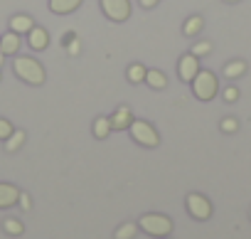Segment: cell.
<instances>
[{
    "instance_id": "obj_17",
    "label": "cell",
    "mask_w": 251,
    "mask_h": 239,
    "mask_svg": "<svg viewBox=\"0 0 251 239\" xmlns=\"http://www.w3.org/2000/svg\"><path fill=\"white\" fill-rule=\"evenodd\" d=\"M146 74H148V69H146L141 62L131 64V67H128V72H126V77H128V81H131V84H143V81H146Z\"/></svg>"
},
{
    "instance_id": "obj_31",
    "label": "cell",
    "mask_w": 251,
    "mask_h": 239,
    "mask_svg": "<svg viewBox=\"0 0 251 239\" xmlns=\"http://www.w3.org/2000/svg\"><path fill=\"white\" fill-rule=\"evenodd\" d=\"M0 79H3V74H0Z\"/></svg>"
},
{
    "instance_id": "obj_10",
    "label": "cell",
    "mask_w": 251,
    "mask_h": 239,
    "mask_svg": "<svg viewBox=\"0 0 251 239\" xmlns=\"http://www.w3.org/2000/svg\"><path fill=\"white\" fill-rule=\"evenodd\" d=\"M27 45H30L35 52L47 50V45H50V35H47V30L40 27V25H35V27L27 32Z\"/></svg>"
},
{
    "instance_id": "obj_30",
    "label": "cell",
    "mask_w": 251,
    "mask_h": 239,
    "mask_svg": "<svg viewBox=\"0 0 251 239\" xmlns=\"http://www.w3.org/2000/svg\"><path fill=\"white\" fill-rule=\"evenodd\" d=\"M224 3H241V0H224Z\"/></svg>"
},
{
    "instance_id": "obj_32",
    "label": "cell",
    "mask_w": 251,
    "mask_h": 239,
    "mask_svg": "<svg viewBox=\"0 0 251 239\" xmlns=\"http://www.w3.org/2000/svg\"><path fill=\"white\" fill-rule=\"evenodd\" d=\"M249 214H251V212H249Z\"/></svg>"
},
{
    "instance_id": "obj_8",
    "label": "cell",
    "mask_w": 251,
    "mask_h": 239,
    "mask_svg": "<svg viewBox=\"0 0 251 239\" xmlns=\"http://www.w3.org/2000/svg\"><path fill=\"white\" fill-rule=\"evenodd\" d=\"M108 118H111V129L113 131H126V129L133 124V113H131L128 106H118Z\"/></svg>"
},
{
    "instance_id": "obj_14",
    "label": "cell",
    "mask_w": 251,
    "mask_h": 239,
    "mask_svg": "<svg viewBox=\"0 0 251 239\" xmlns=\"http://www.w3.org/2000/svg\"><path fill=\"white\" fill-rule=\"evenodd\" d=\"M91 131H94V136H96L99 141L108 138V133L113 131V129H111V118H108V116H99V118H94Z\"/></svg>"
},
{
    "instance_id": "obj_4",
    "label": "cell",
    "mask_w": 251,
    "mask_h": 239,
    "mask_svg": "<svg viewBox=\"0 0 251 239\" xmlns=\"http://www.w3.org/2000/svg\"><path fill=\"white\" fill-rule=\"evenodd\" d=\"M128 131H131V138L138 146H146V148H158L160 146V136H158V131H155V126L151 121L133 118V124L128 126Z\"/></svg>"
},
{
    "instance_id": "obj_1",
    "label": "cell",
    "mask_w": 251,
    "mask_h": 239,
    "mask_svg": "<svg viewBox=\"0 0 251 239\" xmlns=\"http://www.w3.org/2000/svg\"><path fill=\"white\" fill-rule=\"evenodd\" d=\"M13 72H15L18 79H23V81L30 84V86H42L45 79H47L45 67H42L35 57H23V54L15 57V62H13Z\"/></svg>"
},
{
    "instance_id": "obj_28",
    "label": "cell",
    "mask_w": 251,
    "mask_h": 239,
    "mask_svg": "<svg viewBox=\"0 0 251 239\" xmlns=\"http://www.w3.org/2000/svg\"><path fill=\"white\" fill-rule=\"evenodd\" d=\"M69 52L76 54V52H79V42H72V45H69Z\"/></svg>"
},
{
    "instance_id": "obj_19",
    "label": "cell",
    "mask_w": 251,
    "mask_h": 239,
    "mask_svg": "<svg viewBox=\"0 0 251 239\" xmlns=\"http://www.w3.org/2000/svg\"><path fill=\"white\" fill-rule=\"evenodd\" d=\"M136 234H138V224H136V222H123V224L116 229L113 237H116V239H133Z\"/></svg>"
},
{
    "instance_id": "obj_29",
    "label": "cell",
    "mask_w": 251,
    "mask_h": 239,
    "mask_svg": "<svg viewBox=\"0 0 251 239\" xmlns=\"http://www.w3.org/2000/svg\"><path fill=\"white\" fill-rule=\"evenodd\" d=\"M3 59H5V54H3V52H0V69H3Z\"/></svg>"
},
{
    "instance_id": "obj_3",
    "label": "cell",
    "mask_w": 251,
    "mask_h": 239,
    "mask_svg": "<svg viewBox=\"0 0 251 239\" xmlns=\"http://www.w3.org/2000/svg\"><path fill=\"white\" fill-rule=\"evenodd\" d=\"M138 227L151 234V237H158V239H165L170 232H173V219L168 214H158V212H151V214H143L138 219Z\"/></svg>"
},
{
    "instance_id": "obj_22",
    "label": "cell",
    "mask_w": 251,
    "mask_h": 239,
    "mask_svg": "<svg viewBox=\"0 0 251 239\" xmlns=\"http://www.w3.org/2000/svg\"><path fill=\"white\" fill-rule=\"evenodd\" d=\"M219 129H222L224 133H236V131H239V121H236L234 116H226V118H222Z\"/></svg>"
},
{
    "instance_id": "obj_13",
    "label": "cell",
    "mask_w": 251,
    "mask_h": 239,
    "mask_svg": "<svg viewBox=\"0 0 251 239\" xmlns=\"http://www.w3.org/2000/svg\"><path fill=\"white\" fill-rule=\"evenodd\" d=\"M8 25H10L13 32H18V35H27V32L35 27V20H32L30 15H13Z\"/></svg>"
},
{
    "instance_id": "obj_9",
    "label": "cell",
    "mask_w": 251,
    "mask_h": 239,
    "mask_svg": "<svg viewBox=\"0 0 251 239\" xmlns=\"http://www.w3.org/2000/svg\"><path fill=\"white\" fill-rule=\"evenodd\" d=\"M20 202V190L10 183H0V210H8Z\"/></svg>"
},
{
    "instance_id": "obj_6",
    "label": "cell",
    "mask_w": 251,
    "mask_h": 239,
    "mask_svg": "<svg viewBox=\"0 0 251 239\" xmlns=\"http://www.w3.org/2000/svg\"><path fill=\"white\" fill-rule=\"evenodd\" d=\"M185 205H187V212L195 219H200V222H204V219L212 217V202L204 195H200V192H190L187 200H185Z\"/></svg>"
},
{
    "instance_id": "obj_11",
    "label": "cell",
    "mask_w": 251,
    "mask_h": 239,
    "mask_svg": "<svg viewBox=\"0 0 251 239\" xmlns=\"http://www.w3.org/2000/svg\"><path fill=\"white\" fill-rule=\"evenodd\" d=\"M23 40V35H18V32H5V35H0V52L3 54H18L20 52V42Z\"/></svg>"
},
{
    "instance_id": "obj_21",
    "label": "cell",
    "mask_w": 251,
    "mask_h": 239,
    "mask_svg": "<svg viewBox=\"0 0 251 239\" xmlns=\"http://www.w3.org/2000/svg\"><path fill=\"white\" fill-rule=\"evenodd\" d=\"M23 143H25V131H13L10 138L5 141V151L8 153H15L18 148H23Z\"/></svg>"
},
{
    "instance_id": "obj_24",
    "label": "cell",
    "mask_w": 251,
    "mask_h": 239,
    "mask_svg": "<svg viewBox=\"0 0 251 239\" xmlns=\"http://www.w3.org/2000/svg\"><path fill=\"white\" fill-rule=\"evenodd\" d=\"M209 52H212V42H195V47H192V54L195 57H204Z\"/></svg>"
},
{
    "instance_id": "obj_7",
    "label": "cell",
    "mask_w": 251,
    "mask_h": 239,
    "mask_svg": "<svg viewBox=\"0 0 251 239\" xmlns=\"http://www.w3.org/2000/svg\"><path fill=\"white\" fill-rule=\"evenodd\" d=\"M197 72H200V57H195L192 52L182 54L180 62H177V74H180V79H182V81H192V79L197 77Z\"/></svg>"
},
{
    "instance_id": "obj_23",
    "label": "cell",
    "mask_w": 251,
    "mask_h": 239,
    "mask_svg": "<svg viewBox=\"0 0 251 239\" xmlns=\"http://www.w3.org/2000/svg\"><path fill=\"white\" fill-rule=\"evenodd\" d=\"M13 131L15 129H13V124L8 121V118H0V141H8Z\"/></svg>"
},
{
    "instance_id": "obj_18",
    "label": "cell",
    "mask_w": 251,
    "mask_h": 239,
    "mask_svg": "<svg viewBox=\"0 0 251 239\" xmlns=\"http://www.w3.org/2000/svg\"><path fill=\"white\" fill-rule=\"evenodd\" d=\"M146 84H148L151 89H165V86H168V79H165L163 72H158V69H148V74H146Z\"/></svg>"
},
{
    "instance_id": "obj_20",
    "label": "cell",
    "mask_w": 251,
    "mask_h": 239,
    "mask_svg": "<svg viewBox=\"0 0 251 239\" xmlns=\"http://www.w3.org/2000/svg\"><path fill=\"white\" fill-rule=\"evenodd\" d=\"M3 229H5V234H10V237H20V234L25 232V224H23L18 217H8V219L3 222Z\"/></svg>"
},
{
    "instance_id": "obj_16",
    "label": "cell",
    "mask_w": 251,
    "mask_h": 239,
    "mask_svg": "<svg viewBox=\"0 0 251 239\" xmlns=\"http://www.w3.org/2000/svg\"><path fill=\"white\" fill-rule=\"evenodd\" d=\"M244 74H246V62L234 59V62H226V64H224V77H226V79H239V77H244Z\"/></svg>"
},
{
    "instance_id": "obj_26",
    "label": "cell",
    "mask_w": 251,
    "mask_h": 239,
    "mask_svg": "<svg viewBox=\"0 0 251 239\" xmlns=\"http://www.w3.org/2000/svg\"><path fill=\"white\" fill-rule=\"evenodd\" d=\"M20 205H23V210H30L32 207V200H30L27 192H20Z\"/></svg>"
},
{
    "instance_id": "obj_2",
    "label": "cell",
    "mask_w": 251,
    "mask_h": 239,
    "mask_svg": "<svg viewBox=\"0 0 251 239\" xmlns=\"http://www.w3.org/2000/svg\"><path fill=\"white\" fill-rule=\"evenodd\" d=\"M190 86H192L195 99H200V101H212V99L217 96V91H219L217 74H214V72H209V69H200V72H197V77L190 81Z\"/></svg>"
},
{
    "instance_id": "obj_25",
    "label": "cell",
    "mask_w": 251,
    "mask_h": 239,
    "mask_svg": "<svg viewBox=\"0 0 251 239\" xmlns=\"http://www.w3.org/2000/svg\"><path fill=\"white\" fill-rule=\"evenodd\" d=\"M222 99H224L226 104H234V101L239 99V89H236V86H226V89L222 91Z\"/></svg>"
},
{
    "instance_id": "obj_27",
    "label": "cell",
    "mask_w": 251,
    "mask_h": 239,
    "mask_svg": "<svg viewBox=\"0 0 251 239\" xmlns=\"http://www.w3.org/2000/svg\"><path fill=\"white\" fill-rule=\"evenodd\" d=\"M160 3V0H138V5L141 8H146V10H151V8H155Z\"/></svg>"
},
{
    "instance_id": "obj_15",
    "label": "cell",
    "mask_w": 251,
    "mask_h": 239,
    "mask_svg": "<svg viewBox=\"0 0 251 239\" xmlns=\"http://www.w3.org/2000/svg\"><path fill=\"white\" fill-rule=\"evenodd\" d=\"M202 27H204V20H202L200 15H192V18L185 20V25H182V35H185V37H197V35L202 32Z\"/></svg>"
},
{
    "instance_id": "obj_5",
    "label": "cell",
    "mask_w": 251,
    "mask_h": 239,
    "mask_svg": "<svg viewBox=\"0 0 251 239\" xmlns=\"http://www.w3.org/2000/svg\"><path fill=\"white\" fill-rule=\"evenodd\" d=\"M99 5L111 23H126L131 18V0H99Z\"/></svg>"
},
{
    "instance_id": "obj_12",
    "label": "cell",
    "mask_w": 251,
    "mask_h": 239,
    "mask_svg": "<svg viewBox=\"0 0 251 239\" xmlns=\"http://www.w3.org/2000/svg\"><path fill=\"white\" fill-rule=\"evenodd\" d=\"M84 0H50V10L54 15H72L74 10H79V5Z\"/></svg>"
}]
</instances>
